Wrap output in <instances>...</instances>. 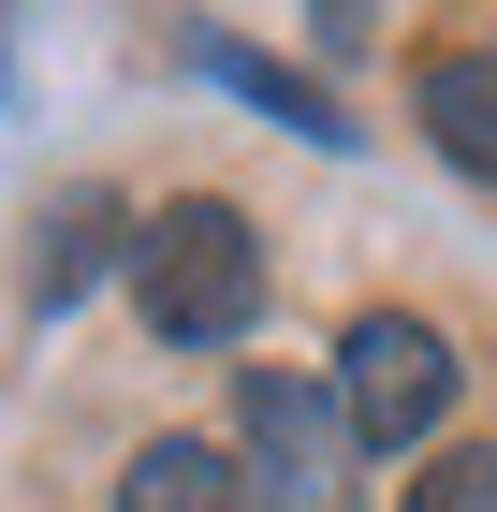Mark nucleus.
Wrapping results in <instances>:
<instances>
[{"mask_svg":"<svg viewBox=\"0 0 497 512\" xmlns=\"http://www.w3.org/2000/svg\"><path fill=\"white\" fill-rule=\"evenodd\" d=\"M132 308L176 352H234L264 322V235H249V205H220V191L161 205L147 235H132Z\"/></svg>","mask_w":497,"mask_h":512,"instance_id":"nucleus-1","label":"nucleus"},{"mask_svg":"<svg viewBox=\"0 0 497 512\" xmlns=\"http://www.w3.org/2000/svg\"><path fill=\"white\" fill-rule=\"evenodd\" d=\"M234 483L264 512H351V410H337V381L322 366H249V395H234Z\"/></svg>","mask_w":497,"mask_h":512,"instance_id":"nucleus-2","label":"nucleus"},{"mask_svg":"<svg viewBox=\"0 0 497 512\" xmlns=\"http://www.w3.org/2000/svg\"><path fill=\"white\" fill-rule=\"evenodd\" d=\"M337 410H351L366 454H410V439L454 410V337L410 322V308H366V322L337 337Z\"/></svg>","mask_w":497,"mask_h":512,"instance_id":"nucleus-3","label":"nucleus"},{"mask_svg":"<svg viewBox=\"0 0 497 512\" xmlns=\"http://www.w3.org/2000/svg\"><path fill=\"white\" fill-rule=\"evenodd\" d=\"M424 132H439V161L454 176H497V44H454V59H424Z\"/></svg>","mask_w":497,"mask_h":512,"instance_id":"nucleus-4","label":"nucleus"},{"mask_svg":"<svg viewBox=\"0 0 497 512\" xmlns=\"http://www.w3.org/2000/svg\"><path fill=\"white\" fill-rule=\"evenodd\" d=\"M117 512H249V483H234L220 439H147L117 469Z\"/></svg>","mask_w":497,"mask_h":512,"instance_id":"nucleus-5","label":"nucleus"},{"mask_svg":"<svg viewBox=\"0 0 497 512\" xmlns=\"http://www.w3.org/2000/svg\"><path fill=\"white\" fill-rule=\"evenodd\" d=\"M191 74H205V88H234V103H264V118H293L307 147H351V118H337L307 74H278V59H249V44H220V30L191 44Z\"/></svg>","mask_w":497,"mask_h":512,"instance_id":"nucleus-6","label":"nucleus"},{"mask_svg":"<svg viewBox=\"0 0 497 512\" xmlns=\"http://www.w3.org/2000/svg\"><path fill=\"white\" fill-rule=\"evenodd\" d=\"M103 264H132V249H117V205H103V191H59V205H44V264H30V293H44V308H74Z\"/></svg>","mask_w":497,"mask_h":512,"instance_id":"nucleus-7","label":"nucleus"},{"mask_svg":"<svg viewBox=\"0 0 497 512\" xmlns=\"http://www.w3.org/2000/svg\"><path fill=\"white\" fill-rule=\"evenodd\" d=\"M410 512H497V439H468V454H439V469L410 483Z\"/></svg>","mask_w":497,"mask_h":512,"instance_id":"nucleus-8","label":"nucleus"},{"mask_svg":"<svg viewBox=\"0 0 497 512\" xmlns=\"http://www.w3.org/2000/svg\"><path fill=\"white\" fill-rule=\"evenodd\" d=\"M307 30H322V44H337V59H351V44L381 30V0H307Z\"/></svg>","mask_w":497,"mask_h":512,"instance_id":"nucleus-9","label":"nucleus"}]
</instances>
